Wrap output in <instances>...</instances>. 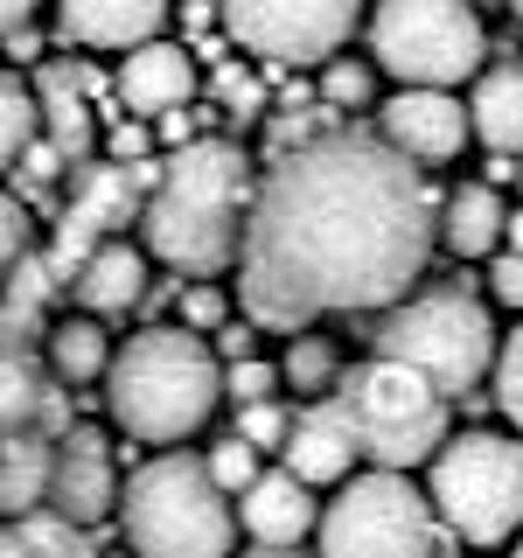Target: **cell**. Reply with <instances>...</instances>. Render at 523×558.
<instances>
[{"label": "cell", "mask_w": 523, "mask_h": 558, "mask_svg": "<svg viewBox=\"0 0 523 558\" xmlns=\"http://www.w3.org/2000/svg\"><path fill=\"white\" fill-rule=\"evenodd\" d=\"M440 238L426 168L384 133L328 126L279 154L252 189L238 293L258 328H307L314 314H384L412 293Z\"/></svg>", "instance_id": "obj_1"}, {"label": "cell", "mask_w": 523, "mask_h": 558, "mask_svg": "<svg viewBox=\"0 0 523 558\" xmlns=\"http://www.w3.org/2000/svg\"><path fill=\"white\" fill-rule=\"evenodd\" d=\"M244 217H252V161L238 140H188L168 154L161 189L139 209L147 252L174 272H223L244 252Z\"/></svg>", "instance_id": "obj_2"}, {"label": "cell", "mask_w": 523, "mask_h": 558, "mask_svg": "<svg viewBox=\"0 0 523 558\" xmlns=\"http://www.w3.org/2000/svg\"><path fill=\"white\" fill-rule=\"evenodd\" d=\"M223 398V356L209 349L196 328L161 322L139 328L112 349V371H105V412L147 447H182L188 433L209 426Z\"/></svg>", "instance_id": "obj_3"}, {"label": "cell", "mask_w": 523, "mask_h": 558, "mask_svg": "<svg viewBox=\"0 0 523 558\" xmlns=\"http://www.w3.org/2000/svg\"><path fill=\"white\" fill-rule=\"evenodd\" d=\"M119 523H126L133 558H231L238 510L231 488L209 475L203 453H161L139 461L119 488Z\"/></svg>", "instance_id": "obj_4"}, {"label": "cell", "mask_w": 523, "mask_h": 558, "mask_svg": "<svg viewBox=\"0 0 523 558\" xmlns=\"http://www.w3.org/2000/svg\"><path fill=\"white\" fill-rule=\"evenodd\" d=\"M328 398L342 405V418H349V433H356V447H363L370 468L412 475V468H433V453L447 447V391L426 371L398 363V356L356 363Z\"/></svg>", "instance_id": "obj_5"}, {"label": "cell", "mask_w": 523, "mask_h": 558, "mask_svg": "<svg viewBox=\"0 0 523 558\" xmlns=\"http://www.w3.org/2000/svg\"><path fill=\"white\" fill-rule=\"evenodd\" d=\"M496 322L467 287H426L405 293L398 307H384L370 322V356H398L412 371H426L447 398L475 391V384L496 371Z\"/></svg>", "instance_id": "obj_6"}, {"label": "cell", "mask_w": 523, "mask_h": 558, "mask_svg": "<svg viewBox=\"0 0 523 558\" xmlns=\"http://www.w3.org/2000/svg\"><path fill=\"white\" fill-rule=\"evenodd\" d=\"M426 496L461 545H510L523 531V433H447Z\"/></svg>", "instance_id": "obj_7"}, {"label": "cell", "mask_w": 523, "mask_h": 558, "mask_svg": "<svg viewBox=\"0 0 523 558\" xmlns=\"http://www.w3.org/2000/svg\"><path fill=\"white\" fill-rule=\"evenodd\" d=\"M370 57L398 84H453L488 70V28L467 0H377Z\"/></svg>", "instance_id": "obj_8"}, {"label": "cell", "mask_w": 523, "mask_h": 558, "mask_svg": "<svg viewBox=\"0 0 523 558\" xmlns=\"http://www.w3.org/2000/svg\"><path fill=\"white\" fill-rule=\"evenodd\" d=\"M440 531V510L433 496H418L412 475L370 468V475H349L321 510V558H433Z\"/></svg>", "instance_id": "obj_9"}, {"label": "cell", "mask_w": 523, "mask_h": 558, "mask_svg": "<svg viewBox=\"0 0 523 558\" xmlns=\"http://www.w3.org/2000/svg\"><path fill=\"white\" fill-rule=\"evenodd\" d=\"M223 35L266 63H328L356 35L363 0H217Z\"/></svg>", "instance_id": "obj_10"}, {"label": "cell", "mask_w": 523, "mask_h": 558, "mask_svg": "<svg viewBox=\"0 0 523 558\" xmlns=\"http://www.w3.org/2000/svg\"><path fill=\"white\" fill-rule=\"evenodd\" d=\"M377 133L391 140L405 161L440 168V161H453V154L467 147L475 119H467V105L453 92H440V84H398V92L384 98V112H377Z\"/></svg>", "instance_id": "obj_11"}, {"label": "cell", "mask_w": 523, "mask_h": 558, "mask_svg": "<svg viewBox=\"0 0 523 558\" xmlns=\"http://www.w3.org/2000/svg\"><path fill=\"white\" fill-rule=\"evenodd\" d=\"M49 510L70 523H98L119 510V461L98 426H70L57 440V475H49Z\"/></svg>", "instance_id": "obj_12"}, {"label": "cell", "mask_w": 523, "mask_h": 558, "mask_svg": "<svg viewBox=\"0 0 523 558\" xmlns=\"http://www.w3.org/2000/svg\"><path fill=\"white\" fill-rule=\"evenodd\" d=\"M98 70L84 63H42L35 77V105H42V140L63 154V161H92L98 140Z\"/></svg>", "instance_id": "obj_13"}, {"label": "cell", "mask_w": 523, "mask_h": 558, "mask_svg": "<svg viewBox=\"0 0 523 558\" xmlns=\"http://www.w3.org/2000/svg\"><path fill=\"white\" fill-rule=\"evenodd\" d=\"M119 98H126V112L139 119H161V112H182L188 98H196V49L182 43H139L126 49V63H119Z\"/></svg>", "instance_id": "obj_14"}, {"label": "cell", "mask_w": 523, "mask_h": 558, "mask_svg": "<svg viewBox=\"0 0 523 558\" xmlns=\"http://www.w3.org/2000/svg\"><path fill=\"white\" fill-rule=\"evenodd\" d=\"M279 461L307 488H328V482H349V468L363 461V447H356V433H349L336 398H314L307 412H293V433H287V447H279Z\"/></svg>", "instance_id": "obj_15"}, {"label": "cell", "mask_w": 523, "mask_h": 558, "mask_svg": "<svg viewBox=\"0 0 523 558\" xmlns=\"http://www.w3.org/2000/svg\"><path fill=\"white\" fill-rule=\"evenodd\" d=\"M168 22V0H57V35L77 49H139Z\"/></svg>", "instance_id": "obj_16"}, {"label": "cell", "mask_w": 523, "mask_h": 558, "mask_svg": "<svg viewBox=\"0 0 523 558\" xmlns=\"http://www.w3.org/2000/svg\"><path fill=\"white\" fill-rule=\"evenodd\" d=\"M238 523L252 531V545H301L307 531H321V502L293 468H272L238 496Z\"/></svg>", "instance_id": "obj_17"}, {"label": "cell", "mask_w": 523, "mask_h": 558, "mask_svg": "<svg viewBox=\"0 0 523 558\" xmlns=\"http://www.w3.org/2000/svg\"><path fill=\"white\" fill-rule=\"evenodd\" d=\"M147 244H126V238H105L92 258L77 266V301H84V314H133L139 301H147Z\"/></svg>", "instance_id": "obj_18"}, {"label": "cell", "mask_w": 523, "mask_h": 558, "mask_svg": "<svg viewBox=\"0 0 523 558\" xmlns=\"http://www.w3.org/2000/svg\"><path fill=\"white\" fill-rule=\"evenodd\" d=\"M49 475H57V440L49 433H0V517L49 510Z\"/></svg>", "instance_id": "obj_19"}, {"label": "cell", "mask_w": 523, "mask_h": 558, "mask_svg": "<svg viewBox=\"0 0 523 558\" xmlns=\"http://www.w3.org/2000/svg\"><path fill=\"white\" fill-rule=\"evenodd\" d=\"M467 119L488 154H523V63H488L467 92Z\"/></svg>", "instance_id": "obj_20"}, {"label": "cell", "mask_w": 523, "mask_h": 558, "mask_svg": "<svg viewBox=\"0 0 523 558\" xmlns=\"http://www.w3.org/2000/svg\"><path fill=\"white\" fill-rule=\"evenodd\" d=\"M502 223H510V203H502L496 182H461L440 209V238L453 258H488L502 252Z\"/></svg>", "instance_id": "obj_21"}, {"label": "cell", "mask_w": 523, "mask_h": 558, "mask_svg": "<svg viewBox=\"0 0 523 558\" xmlns=\"http://www.w3.org/2000/svg\"><path fill=\"white\" fill-rule=\"evenodd\" d=\"M63 279L49 272L42 252H28L14 279L0 287V349H28V336H49V301H57Z\"/></svg>", "instance_id": "obj_22"}, {"label": "cell", "mask_w": 523, "mask_h": 558, "mask_svg": "<svg viewBox=\"0 0 523 558\" xmlns=\"http://www.w3.org/2000/svg\"><path fill=\"white\" fill-rule=\"evenodd\" d=\"M42 363H49V377H57V384H105V371H112V336L98 328V314L49 322Z\"/></svg>", "instance_id": "obj_23"}, {"label": "cell", "mask_w": 523, "mask_h": 558, "mask_svg": "<svg viewBox=\"0 0 523 558\" xmlns=\"http://www.w3.org/2000/svg\"><path fill=\"white\" fill-rule=\"evenodd\" d=\"M49 363H35L28 349H0V433H28L35 412L49 398Z\"/></svg>", "instance_id": "obj_24"}, {"label": "cell", "mask_w": 523, "mask_h": 558, "mask_svg": "<svg viewBox=\"0 0 523 558\" xmlns=\"http://www.w3.org/2000/svg\"><path fill=\"white\" fill-rule=\"evenodd\" d=\"M279 377L301 398H328L342 384V349L328 336H301V328H293V349H287V363H279Z\"/></svg>", "instance_id": "obj_25"}, {"label": "cell", "mask_w": 523, "mask_h": 558, "mask_svg": "<svg viewBox=\"0 0 523 558\" xmlns=\"http://www.w3.org/2000/svg\"><path fill=\"white\" fill-rule=\"evenodd\" d=\"M42 133V105H35V84H22L14 70H0V168L22 161V147Z\"/></svg>", "instance_id": "obj_26"}, {"label": "cell", "mask_w": 523, "mask_h": 558, "mask_svg": "<svg viewBox=\"0 0 523 558\" xmlns=\"http://www.w3.org/2000/svg\"><path fill=\"white\" fill-rule=\"evenodd\" d=\"M22 531H28L35 558H98L92 523H70L63 510H28V517H22Z\"/></svg>", "instance_id": "obj_27"}, {"label": "cell", "mask_w": 523, "mask_h": 558, "mask_svg": "<svg viewBox=\"0 0 523 558\" xmlns=\"http://www.w3.org/2000/svg\"><path fill=\"white\" fill-rule=\"evenodd\" d=\"M377 98V57H328L321 63V105H336V112H356V105Z\"/></svg>", "instance_id": "obj_28"}, {"label": "cell", "mask_w": 523, "mask_h": 558, "mask_svg": "<svg viewBox=\"0 0 523 558\" xmlns=\"http://www.w3.org/2000/svg\"><path fill=\"white\" fill-rule=\"evenodd\" d=\"M488 384H496V412H502V418H510V426L523 433V322L510 328V336H502Z\"/></svg>", "instance_id": "obj_29"}, {"label": "cell", "mask_w": 523, "mask_h": 558, "mask_svg": "<svg viewBox=\"0 0 523 558\" xmlns=\"http://www.w3.org/2000/svg\"><path fill=\"white\" fill-rule=\"evenodd\" d=\"M238 440H252L258 453H279L287 447V433H293V412L279 405V398H258V405H238Z\"/></svg>", "instance_id": "obj_30"}, {"label": "cell", "mask_w": 523, "mask_h": 558, "mask_svg": "<svg viewBox=\"0 0 523 558\" xmlns=\"http://www.w3.org/2000/svg\"><path fill=\"white\" fill-rule=\"evenodd\" d=\"M203 461H209V475L231 488V496H244V488L266 475V468H258V447H252V440H238V433H231V440H217V447L203 453Z\"/></svg>", "instance_id": "obj_31"}, {"label": "cell", "mask_w": 523, "mask_h": 558, "mask_svg": "<svg viewBox=\"0 0 523 558\" xmlns=\"http://www.w3.org/2000/svg\"><path fill=\"white\" fill-rule=\"evenodd\" d=\"M217 105H223V119H231V126H244V119H258V112H266V92H258V77H252V70L217 63Z\"/></svg>", "instance_id": "obj_32"}, {"label": "cell", "mask_w": 523, "mask_h": 558, "mask_svg": "<svg viewBox=\"0 0 523 558\" xmlns=\"http://www.w3.org/2000/svg\"><path fill=\"white\" fill-rule=\"evenodd\" d=\"M28 252H35V238H28V203L0 189V287L14 279V266H22Z\"/></svg>", "instance_id": "obj_33"}, {"label": "cell", "mask_w": 523, "mask_h": 558, "mask_svg": "<svg viewBox=\"0 0 523 558\" xmlns=\"http://www.w3.org/2000/svg\"><path fill=\"white\" fill-rule=\"evenodd\" d=\"M279 363H258V356H238V363H223V398H238V405H258V398H272L279 391Z\"/></svg>", "instance_id": "obj_34"}, {"label": "cell", "mask_w": 523, "mask_h": 558, "mask_svg": "<svg viewBox=\"0 0 523 558\" xmlns=\"http://www.w3.org/2000/svg\"><path fill=\"white\" fill-rule=\"evenodd\" d=\"M223 322H231V301H223L209 279H196V287L182 293V328H196V336H217Z\"/></svg>", "instance_id": "obj_35"}, {"label": "cell", "mask_w": 523, "mask_h": 558, "mask_svg": "<svg viewBox=\"0 0 523 558\" xmlns=\"http://www.w3.org/2000/svg\"><path fill=\"white\" fill-rule=\"evenodd\" d=\"M488 301L523 314V252H496V266H488Z\"/></svg>", "instance_id": "obj_36"}, {"label": "cell", "mask_w": 523, "mask_h": 558, "mask_svg": "<svg viewBox=\"0 0 523 558\" xmlns=\"http://www.w3.org/2000/svg\"><path fill=\"white\" fill-rule=\"evenodd\" d=\"M14 168H22V182L35 189V182H49V174L63 168V154L49 147V140H28V147H22V161H14Z\"/></svg>", "instance_id": "obj_37"}, {"label": "cell", "mask_w": 523, "mask_h": 558, "mask_svg": "<svg viewBox=\"0 0 523 558\" xmlns=\"http://www.w3.org/2000/svg\"><path fill=\"white\" fill-rule=\"evenodd\" d=\"M252 342H258V336H252L244 322H223V328H217V342H209V349H217L223 363H238V356H252Z\"/></svg>", "instance_id": "obj_38"}, {"label": "cell", "mask_w": 523, "mask_h": 558, "mask_svg": "<svg viewBox=\"0 0 523 558\" xmlns=\"http://www.w3.org/2000/svg\"><path fill=\"white\" fill-rule=\"evenodd\" d=\"M112 161H147V126H112Z\"/></svg>", "instance_id": "obj_39"}, {"label": "cell", "mask_w": 523, "mask_h": 558, "mask_svg": "<svg viewBox=\"0 0 523 558\" xmlns=\"http://www.w3.org/2000/svg\"><path fill=\"white\" fill-rule=\"evenodd\" d=\"M154 133H161L168 147H188V140H196V119H188V112H161V119H154Z\"/></svg>", "instance_id": "obj_40"}, {"label": "cell", "mask_w": 523, "mask_h": 558, "mask_svg": "<svg viewBox=\"0 0 523 558\" xmlns=\"http://www.w3.org/2000/svg\"><path fill=\"white\" fill-rule=\"evenodd\" d=\"M0 558H35L28 531H22V517H0Z\"/></svg>", "instance_id": "obj_41"}, {"label": "cell", "mask_w": 523, "mask_h": 558, "mask_svg": "<svg viewBox=\"0 0 523 558\" xmlns=\"http://www.w3.org/2000/svg\"><path fill=\"white\" fill-rule=\"evenodd\" d=\"M28 14H35V0H0V43H8L14 28H28Z\"/></svg>", "instance_id": "obj_42"}, {"label": "cell", "mask_w": 523, "mask_h": 558, "mask_svg": "<svg viewBox=\"0 0 523 558\" xmlns=\"http://www.w3.org/2000/svg\"><path fill=\"white\" fill-rule=\"evenodd\" d=\"M482 182L510 189V182H516V154H488V174H482Z\"/></svg>", "instance_id": "obj_43"}, {"label": "cell", "mask_w": 523, "mask_h": 558, "mask_svg": "<svg viewBox=\"0 0 523 558\" xmlns=\"http://www.w3.org/2000/svg\"><path fill=\"white\" fill-rule=\"evenodd\" d=\"M35 49H42V35H35V28H14V35H8V57H22V63H28Z\"/></svg>", "instance_id": "obj_44"}, {"label": "cell", "mask_w": 523, "mask_h": 558, "mask_svg": "<svg viewBox=\"0 0 523 558\" xmlns=\"http://www.w3.org/2000/svg\"><path fill=\"white\" fill-rule=\"evenodd\" d=\"M502 252H523V209H510V223H502Z\"/></svg>", "instance_id": "obj_45"}, {"label": "cell", "mask_w": 523, "mask_h": 558, "mask_svg": "<svg viewBox=\"0 0 523 558\" xmlns=\"http://www.w3.org/2000/svg\"><path fill=\"white\" fill-rule=\"evenodd\" d=\"M244 558H307V551H301V545H252Z\"/></svg>", "instance_id": "obj_46"}, {"label": "cell", "mask_w": 523, "mask_h": 558, "mask_svg": "<svg viewBox=\"0 0 523 558\" xmlns=\"http://www.w3.org/2000/svg\"><path fill=\"white\" fill-rule=\"evenodd\" d=\"M502 8H510V22H523V0H502Z\"/></svg>", "instance_id": "obj_47"}, {"label": "cell", "mask_w": 523, "mask_h": 558, "mask_svg": "<svg viewBox=\"0 0 523 558\" xmlns=\"http://www.w3.org/2000/svg\"><path fill=\"white\" fill-rule=\"evenodd\" d=\"M516 189H523V154H516Z\"/></svg>", "instance_id": "obj_48"}, {"label": "cell", "mask_w": 523, "mask_h": 558, "mask_svg": "<svg viewBox=\"0 0 523 558\" xmlns=\"http://www.w3.org/2000/svg\"><path fill=\"white\" fill-rule=\"evenodd\" d=\"M516 558H523V531H516Z\"/></svg>", "instance_id": "obj_49"}]
</instances>
